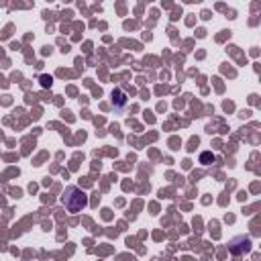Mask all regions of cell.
Instances as JSON below:
<instances>
[{"label":"cell","instance_id":"1","mask_svg":"<svg viewBox=\"0 0 261 261\" xmlns=\"http://www.w3.org/2000/svg\"><path fill=\"white\" fill-rule=\"evenodd\" d=\"M61 200H63V206H65L69 212H80L82 208L88 206V198H86V194H84L77 186H67Z\"/></svg>","mask_w":261,"mask_h":261},{"label":"cell","instance_id":"2","mask_svg":"<svg viewBox=\"0 0 261 261\" xmlns=\"http://www.w3.org/2000/svg\"><path fill=\"white\" fill-rule=\"evenodd\" d=\"M249 249H251V239H249V237H239V239L230 241V253H232V255L247 253Z\"/></svg>","mask_w":261,"mask_h":261},{"label":"cell","instance_id":"3","mask_svg":"<svg viewBox=\"0 0 261 261\" xmlns=\"http://www.w3.org/2000/svg\"><path fill=\"white\" fill-rule=\"evenodd\" d=\"M126 102H128V98H126V92L124 90H120V88L112 90V104H114L116 110H122L126 106Z\"/></svg>","mask_w":261,"mask_h":261},{"label":"cell","instance_id":"4","mask_svg":"<svg viewBox=\"0 0 261 261\" xmlns=\"http://www.w3.org/2000/svg\"><path fill=\"white\" fill-rule=\"evenodd\" d=\"M212 159H214V155H212V153H202V155H200V163H204V165H210V163H212Z\"/></svg>","mask_w":261,"mask_h":261}]
</instances>
